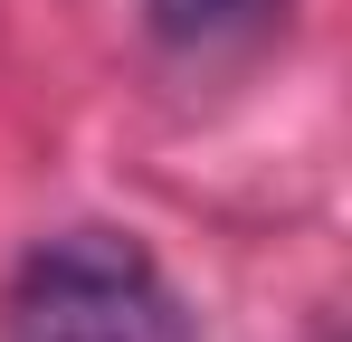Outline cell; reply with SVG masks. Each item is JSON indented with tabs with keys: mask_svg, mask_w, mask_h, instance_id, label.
I'll return each instance as SVG.
<instances>
[{
	"mask_svg": "<svg viewBox=\"0 0 352 342\" xmlns=\"http://www.w3.org/2000/svg\"><path fill=\"white\" fill-rule=\"evenodd\" d=\"M0 342H190V314L133 228H58L19 257Z\"/></svg>",
	"mask_w": 352,
	"mask_h": 342,
	"instance_id": "cell-1",
	"label": "cell"
},
{
	"mask_svg": "<svg viewBox=\"0 0 352 342\" xmlns=\"http://www.w3.org/2000/svg\"><path fill=\"white\" fill-rule=\"evenodd\" d=\"M267 19H286V0H143L153 48H172V57H219L238 38H257Z\"/></svg>",
	"mask_w": 352,
	"mask_h": 342,
	"instance_id": "cell-2",
	"label": "cell"
}]
</instances>
